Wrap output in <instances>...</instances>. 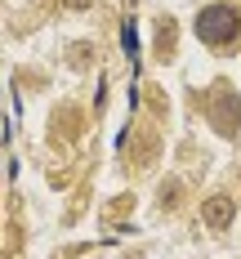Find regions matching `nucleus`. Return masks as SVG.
Returning a JSON list of instances; mask_svg holds the SVG:
<instances>
[{
	"instance_id": "f257e3e1",
	"label": "nucleus",
	"mask_w": 241,
	"mask_h": 259,
	"mask_svg": "<svg viewBox=\"0 0 241 259\" xmlns=\"http://www.w3.org/2000/svg\"><path fill=\"white\" fill-rule=\"evenodd\" d=\"M197 31H201V40H210V45L232 40V36H237V9H232V5H214V9H206V14L197 18Z\"/></svg>"
}]
</instances>
